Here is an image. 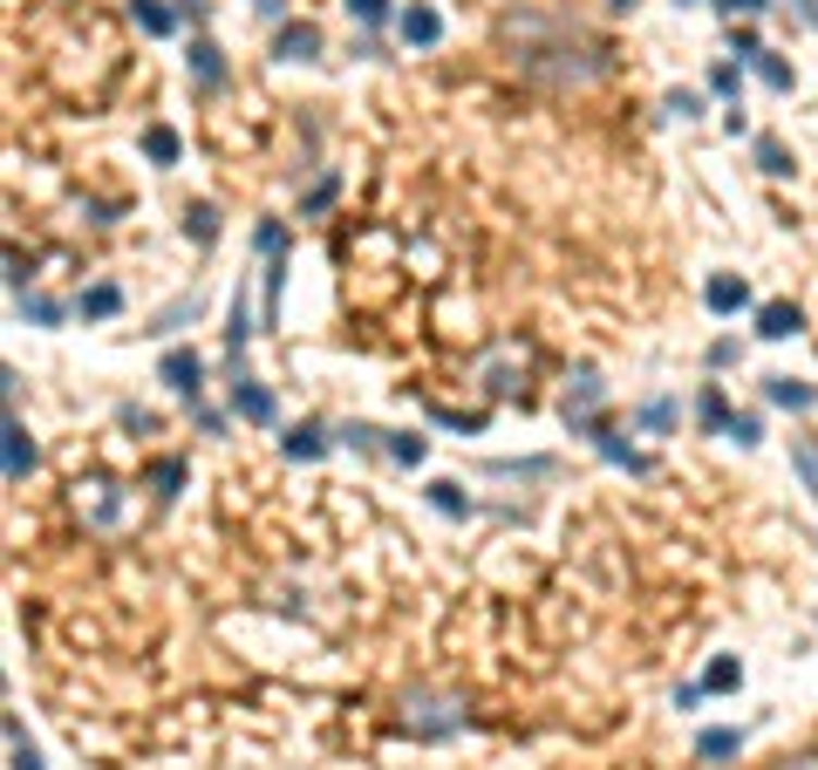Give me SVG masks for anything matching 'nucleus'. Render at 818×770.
Here are the masks:
<instances>
[{
	"label": "nucleus",
	"mask_w": 818,
	"mask_h": 770,
	"mask_svg": "<svg viewBox=\"0 0 818 770\" xmlns=\"http://www.w3.org/2000/svg\"><path fill=\"white\" fill-rule=\"evenodd\" d=\"M144 150H150V164H177V137L164 131V123H158V131H144Z\"/></svg>",
	"instance_id": "nucleus-20"
},
{
	"label": "nucleus",
	"mask_w": 818,
	"mask_h": 770,
	"mask_svg": "<svg viewBox=\"0 0 818 770\" xmlns=\"http://www.w3.org/2000/svg\"><path fill=\"white\" fill-rule=\"evenodd\" d=\"M131 14H137L144 35H171V28H177V14L164 8V0H131Z\"/></svg>",
	"instance_id": "nucleus-15"
},
{
	"label": "nucleus",
	"mask_w": 818,
	"mask_h": 770,
	"mask_svg": "<svg viewBox=\"0 0 818 770\" xmlns=\"http://www.w3.org/2000/svg\"><path fill=\"white\" fill-rule=\"evenodd\" d=\"M607 8H614V14H628V8H634V0H607Z\"/></svg>",
	"instance_id": "nucleus-40"
},
{
	"label": "nucleus",
	"mask_w": 818,
	"mask_h": 770,
	"mask_svg": "<svg viewBox=\"0 0 818 770\" xmlns=\"http://www.w3.org/2000/svg\"><path fill=\"white\" fill-rule=\"evenodd\" d=\"M642 423H648V430H669V423H676V402H669V396H655V402L642 409Z\"/></svg>",
	"instance_id": "nucleus-30"
},
{
	"label": "nucleus",
	"mask_w": 818,
	"mask_h": 770,
	"mask_svg": "<svg viewBox=\"0 0 818 770\" xmlns=\"http://www.w3.org/2000/svg\"><path fill=\"white\" fill-rule=\"evenodd\" d=\"M423 450H430V444H423L417 430H402V436H389V457H396V464H423Z\"/></svg>",
	"instance_id": "nucleus-23"
},
{
	"label": "nucleus",
	"mask_w": 818,
	"mask_h": 770,
	"mask_svg": "<svg viewBox=\"0 0 818 770\" xmlns=\"http://www.w3.org/2000/svg\"><path fill=\"white\" fill-rule=\"evenodd\" d=\"M730 436H736V444H757L764 423H757V417H736V423H730Z\"/></svg>",
	"instance_id": "nucleus-35"
},
{
	"label": "nucleus",
	"mask_w": 818,
	"mask_h": 770,
	"mask_svg": "<svg viewBox=\"0 0 818 770\" xmlns=\"http://www.w3.org/2000/svg\"><path fill=\"white\" fill-rule=\"evenodd\" d=\"M764 396H771L778 409H811V402H818L811 382H791V375H771V382H764Z\"/></svg>",
	"instance_id": "nucleus-12"
},
{
	"label": "nucleus",
	"mask_w": 818,
	"mask_h": 770,
	"mask_svg": "<svg viewBox=\"0 0 818 770\" xmlns=\"http://www.w3.org/2000/svg\"><path fill=\"white\" fill-rule=\"evenodd\" d=\"M430 505H437V511H471V498L457 492L450 477H437V484H430Z\"/></svg>",
	"instance_id": "nucleus-24"
},
{
	"label": "nucleus",
	"mask_w": 818,
	"mask_h": 770,
	"mask_svg": "<svg viewBox=\"0 0 818 770\" xmlns=\"http://www.w3.org/2000/svg\"><path fill=\"white\" fill-rule=\"evenodd\" d=\"M75 307H83V321H110L116 314V307H123V294L110 287V280H102V287H89L83 300H75Z\"/></svg>",
	"instance_id": "nucleus-16"
},
{
	"label": "nucleus",
	"mask_w": 818,
	"mask_h": 770,
	"mask_svg": "<svg viewBox=\"0 0 818 770\" xmlns=\"http://www.w3.org/2000/svg\"><path fill=\"white\" fill-rule=\"evenodd\" d=\"M757 164L771 171V177H784V171H791V158H784V144H778V137H757Z\"/></svg>",
	"instance_id": "nucleus-25"
},
{
	"label": "nucleus",
	"mask_w": 818,
	"mask_h": 770,
	"mask_svg": "<svg viewBox=\"0 0 818 770\" xmlns=\"http://www.w3.org/2000/svg\"><path fill=\"white\" fill-rule=\"evenodd\" d=\"M798 8H805V21H811V28H818V0H798Z\"/></svg>",
	"instance_id": "nucleus-38"
},
{
	"label": "nucleus",
	"mask_w": 818,
	"mask_h": 770,
	"mask_svg": "<svg viewBox=\"0 0 818 770\" xmlns=\"http://www.w3.org/2000/svg\"><path fill=\"white\" fill-rule=\"evenodd\" d=\"M321 450H327V436H321V430H287V457H300V464H314Z\"/></svg>",
	"instance_id": "nucleus-18"
},
{
	"label": "nucleus",
	"mask_w": 818,
	"mask_h": 770,
	"mask_svg": "<svg viewBox=\"0 0 818 770\" xmlns=\"http://www.w3.org/2000/svg\"><path fill=\"white\" fill-rule=\"evenodd\" d=\"M669 110H676V116H703V96H689V89H676V96H669Z\"/></svg>",
	"instance_id": "nucleus-34"
},
{
	"label": "nucleus",
	"mask_w": 818,
	"mask_h": 770,
	"mask_svg": "<svg viewBox=\"0 0 818 770\" xmlns=\"http://www.w3.org/2000/svg\"><path fill=\"white\" fill-rule=\"evenodd\" d=\"M177 321H198V294H191V300H171V307H164V314H158V335H171Z\"/></svg>",
	"instance_id": "nucleus-28"
},
{
	"label": "nucleus",
	"mask_w": 818,
	"mask_h": 770,
	"mask_svg": "<svg viewBox=\"0 0 818 770\" xmlns=\"http://www.w3.org/2000/svg\"><path fill=\"white\" fill-rule=\"evenodd\" d=\"M150 484H158V492L171 498L177 484H185V464H177V457H164V464H150Z\"/></svg>",
	"instance_id": "nucleus-27"
},
{
	"label": "nucleus",
	"mask_w": 818,
	"mask_h": 770,
	"mask_svg": "<svg viewBox=\"0 0 818 770\" xmlns=\"http://www.w3.org/2000/svg\"><path fill=\"white\" fill-rule=\"evenodd\" d=\"M709 89H716V96H736V62H716V69H709Z\"/></svg>",
	"instance_id": "nucleus-32"
},
{
	"label": "nucleus",
	"mask_w": 818,
	"mask_h": 770,
	"mask_svg": "<svg viewBox=\"0 0 818 770\" xmlns=\"http://www.w3.org/2000/svg\"><path fill=\"white\" fill-rule=\"evenodd\" d=\"M511 48H519L525 75H540V83H594V75L607 69V48L586 41L580 28H567V21H546V14H511L505 21Z\"/></svg>",
	"instance_id": "nucleus-1"
},
{
	"label": "nucleus",
	"mask_w": 818,
	"mask_h": 770,
	"mask_svg": "<svg viewBox=\"0 0 818 770\" xmlns=\"http://www.w3.org/2000/svg\"><path fill=\"white\" fill-rule=\"evenodd\" d=\"M696 417H703V430H730L736 417H730V402H723V389H716V382H709V389H703V402H696Z\"/></svg>",
	"instance_id": "nucleus-17"
},
{
	"label": "nucleus",
	"mask_w": 818,
	"mask_h": 770,
	"mask_svg": "<svg viewBox=\"0 0 818 770\" xmlns=\"http://www.w3.org/2000/svg\"><path fill=\"white\" fill-rule=\"evenodd\" d=\"M751 62H757V75H764V83H771L778 96H791V69H784L778 55H764V48H757V55H751Z\"/></svg>",
	"instance_id": "nucleus-21"
},
{
	"label": "nucleus",
	"mask_w": 818,
	"mask_h": 770,
	"mask_svg": "<svg viewBox=\"0 0 818 770\" xmlns=\"http://www.w3.org/2000/svg\"><path fill=\"white\" fill-rule=\"evenodd\" d=\"M348 14H355V21H369V28H375V21H389V0H348Z\"/></svg>",
	"instance_id": "nucleus-31"
},
{
	"label": "nucleus",
	"mask_w": 818,
	"mask_h": 770,
	"mask_svg": "<svg viewBox=\"0 0 818 770\" xmlns=\"http://www.w3.org/2000/svg\"><path fill=\"white\" fill-rule=\"evenodd\" d=\"M185 233H198V246H212V239H219V212H212V204H191V212H185Z\"/></svg>",
	"instance_id": "nucleus-19"
},
{
	"label": "nucleus",
	"mask_w": 818,
	"mask_h": 770,
	"mask_svg": "<svg viewBox=\"0 0 818 770\" xmlns=\"http://www.w3.org/2000/svg\"><path fill=\"white\" fill-rule=\"evenodd\" d=\"M233 409H239L246 423H273V417H280L273 389H260V382H252V375H239V382H233Z\"/></svg>",
	"instance_id": "nucleus-5"
},
{
	"label": "nucleus",
	"mask_w": 818,
	"mask_h": 770,
	"mask_svg": "<svg viewBox=\"0 0 818 770\" xmlns=\"http://www.w3.org/2000/svg\"><path fill=\"white\" fill-rule=\"evenodd\" d=\"M8 743H14V770H41V750H35L28 736H21V723H14V716H8Z\"/></svg>",
	"instance_id": "nucleus-22"
},
{
	"label": "nucleus",
	"mask_w": 818,
	"mask_h": 770,
	"mask_svg": "<svg viewBox=\"0 0 818 770\" xmlns=\"http://www.w3.org/2000/svg\"><path fill=\"white\" fill-rule=\"evenodd\" d=\"M519 375H525V348L519 341H498L492 355H478V382L492 396H511V389H519Z\"/></svg>",
	"instance_id": "nucleus-3"
},
{
	"label": "nucleus",
	"mask_w": 818,
	"mask_h": 770,
	"mask_svg": "<svg viewBox=\"0 0 818 770\" xmlns=\"http://www.w3.org/2000/svg\"><path fill=\"white\" fill-rule=\"evenodd\" d=\"M586 436H594V444H600V457H607V464H628V471H648V457H642V450H628V444H621V436H614V430H600V423H594V430H586Z\"/></svg>",
	"instance_id": "nucleus-14"
},
{
	"label": "nucleus",
	"mask_w": 818,
	"mask_h": 770,
	"mask_svg": "<svg viewBox=\"0 0 818 770\" xmlns=\"http://www.w3.org/2000/svg\"><path fill=\"white\" fill-rule=\"evenodd\" d=\"M798 307H791V300H771V307H764V314H757V335L764 341H791V335H798Z\"/></svg>",
	"instance_id": "nucleus-8"
},
{
	"label": "nucleus",
	"mask_w": 818,
	"mask_h": 770,
	"mask_svg": "<svg viewBox=\"0 0 818 770\" xmlns=\"http://www.w3.org/2000/svg\"><path fill=\"white\" fill-rule=\"evenodd\" d=\"M396 28H402L409 48H437V41H444V14H437V8H423V0H409Z\"/></svg>",
	"instance_id": "nucleus-4"
},
{
	"label": "nucleus",
	"mask_w": 818,
	"mask_h": 770,
	"mask_svg": "<svg viewBox=\"0 0 818 770\" xmlns=\"http://www.w3.org/2000/svg\"><path fill=\"white\" fill-rule=\"evenodd\" d=\"M164 382H171L177 396H198V389H205V362H198L191 348H171V355H164Z\"/></svg>",
	"instance_id": "nucleus-6"
},
{
	"label": "nucleus",
	"mask_w": 818,
	"mask_h": 770,
	"mask_svg": "<svg viewBox=\"0 0 818 770\" xmlns=\"http://www.w3.org/2000/svg\"><path fill=\"white\" fill-rule=\"evenodd\" d=\"M402 730L423 736V743L457 736V730H464V703H457V696H437V688H409V696H402Z\"/></svg>",
	"instance_id": "nucleus-2"
},
{
	"label": "nucleus",
	"mask_w": 818,
	"mask_h": 770,
	"mask_svg": "<svg viewBox=\"0 0 818 770\" xmlns=\"http://www.w3.org/2000/svg\"><path fill=\"white\" fill-rule=\"evenodd\" d=\"M744 682V669H736V661L723 655V661H709V675H703V688H736Z\"/></svg>",
	"instance_id": "nucleus-29"
},
{
	"label": "nucleus",
	"mask_w": 818,
	"mask_h": 770,
	"mask_svg": "<svg viewBox=\"0 0 818 770\" xmlns=\"http://www.w3.org/2000/svg\"><path fill=\"white\" fill-rule=\"evenodd\" d=\"M676 8H689V0H676Z\"/></svg>",
	"instance_id": "nucleus-41"
},
{
	"label": "nucleus",
	"mask_w": 818,
	"mask_h": 770,
	"mask_svg": "<svg viewBox=\"0 0 818 770\" xmlns=\"http://www.w3.org/2000/svg\"><path fill=\"white\" fill-rule=\"evenodd\" d=\"M191 83H198V89H219V83H225V55H219V41H191Z\"/></svg>",
	"instance_id": "nucleus-10"
},
{
	"label": "nucleus",
	"mask_w": 818,
	"mask_h": 770,
	"mask_svg": "<svg viewBox=\"0 0 818 770\" xmlns=\"http://www.w3.org/2000/svg\"><path fill=\"white\" fill-rule=\"evenodd\" d=\"M280 55L287 62H314L321 55V28L314 21H287V28H280Z\"/></svg>",
	"instance_id": "nucleus-7"
},
{
	"label": "nucleus",
	"mask_w": 818,
	"mask_h": 770,
	"mask_svg": "<svg viewBox=\"0 0 818 770\" xmlns=\"http://www.w3.org/2000/svg\"><path fill=\"white\" fill-rule=\"evenodd\" d=\"M28 471H35V444H28V430L8 417V484H21Z\"/></svg>",
	"instance_id": "nucleus-11"
},
{
	"label": "nucleus",
	"mask_w": 818,
	"mask_h": 770,
	"mask_svg": "<svg viewBox=\"0 0 818 770\" xmlns=\"http://www.w3.org/2000/svg\"><path fill=\"white\" fill-rule=\"evenodd\" d=\"M784 770H818V757H805V763H784Z\"/></svg>",
	"instance_id": "nucleus-39"
},
{
	"label": "nucleus",
	"mask_w": 818,
	"mask_h": 770,
	"mask_svg": "<svg viewBox=\"0 0 818 770\" xmlns=\"http://www.w3.org/2000/svg\"><path fill=\"white\" fill-rule=\"evenodd\" d=\"M716 8H723V14L736 21V14H764V8H771V0H716Z\"/></svg>",
	"instance_id": "nucleus-36"
},
{
	"label": "nucleus",
	"mask_w": 818,
	"mask_h": 770,
	"mask_svg": "<svg viewBox=\"0 0 818 770\" xmlns=\"http://www.w3.org/2000/svg\"><path fill=\"white\" fill-rule=\"evenodd\" d=\"M798 471H805V484L818 492V450H805V444H798Z\"/></svg>",
	"instance_id": "nucleus-37"
},
{
	"label": "nucleus",
	"mask_w": 818,
	"mask_h": 770,
	"mask_svg": "<svg viewBox=\"0 0 818 770\" xmlns=\"http://www.w3.org/2000/svg\"><path fill=\"white\" fill-rule=\"evenodd\" d=\"M252 246H260L267 260H280V246H287V233H280V225H260V233H252Z\"/></svg>",
	"instance_id": "nucleus-33"
},
{
	"label": "nucleus",
	"mask_w": 818,
	"mask_h": 770,
	"mask_svg": "<svg viewBox=\"0 0 818 770\" xmlns=\"http://www.w3.org/2000/svg\"><path fill=\"white\" fill-rule=\"evenodd\" d=\"M21 314L41 321V327H55V321H62V307H55V300H41V294H21Z\"/></svg>",
	"instance_id": "nucleus-26"
},
{
	"label": "nucleus",
	"mask_w": 818,
	"mask_h": 770,
	"mask_svg": "<svg viewBox=\"0 0 818 770\" xmlns=\"http://www.w3.org/2000/svg\"><path fill=\"white\" fill-rule=\"evenodd\" d=\"M736 750H744V730H703V736H696V757H703V763H723V757H736Z\"/></svg>",
	"instance_id": "nucleus-13"
},
{
	"label": "nucleus",
	"mask_w": 818,
	"mask_h": 770,
	"mask_svg": "<svg viewBox=\"0 0 818 770\" xmlns=\"http://www.w3.org/2000/svg\"><path fill=\"white\" fill-rule=\"evenodd\" d=\"M703 300H709V314H736V307H751V287H744V280H730V273H716L709 287H703Z\"/></svg>",
	"instance_id": "nucleus-9"
}]
</instances>
